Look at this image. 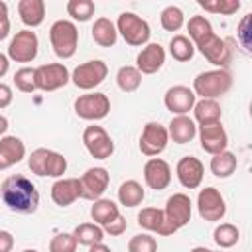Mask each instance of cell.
Returning <instances> with one entry per match:
<instances>
[{"instance_id": "23", "label": "cell", "mask_w": 252, "mask_h": 252, "mask_svg": "<svg viewBox=\"0 0 252 252\" xmlns=\"http://www.w3.org/2000/svg\"><path fill=\"white\" fill-rule=\"evenodd\" d=\"M26 156V146L16 136H4L0 140V171L20 163Z\"/></svg>"}, {"instance_id": "46", "label": "cell", "mask_w": 252, "mask_h": 252, "mask_svg": "<svg viewBox=\"0 0 252 252\" xmlns=\"http://www.w3.org/2000/svg\"><path fill=\"white\" fill-rule=\"evenodd\" d=\"M248 24H250V14L244 16V20L240 22V41H242V47L246 51H250V43L246 41V35H248Z\"/></svg>"}, {"instance_id": "8", "label": "cell", "mask_w": 252, "mask_h": 252, "mask_svg": "<svg viewBox=\"0 0 252 252\" xmlns=\"http://www.w3.org/2000/svg\"><path fill=\"white\" fill-rule=\"evenodd\" d=\"M75 112L83 120H102L110 112V98L104 93L81 94L75 100Z\"/></svg>"}, {"instance_id": "38", "label": "cell", "mask_w": 252, "mask_h": 252, "mask_svg": "<svg viewBox=\"0 0 252 252\" xmlns=\"http://www.w3.org/2000/svg\"><path fill=\"white\" fill-rule=\"evenodd\" d=\"M159 22H161V28H163L165 32H177V30L183 26L185 16H183V12H181L177 6H167V8L161 12Z\"/></svg>"}, {"instance_id": "29", "label": "cell", "mask_w": 252, "mask_h": 252, "mask_svg": "<svg viewBox=\"0 0 252 252\" xmlns=\"http://www.w3.org/2000/svg\"><path fill=\"white\" fill-rule=\"evenodd\" d=\"M120 215V211H118V205L114 203V201H110V199H96L94 203H93V207H91V217H93V220L98 224V226H104V224H108L110 220H114L116 217Z\"/></svg>"}, {"instance_id": "20", "label": "cell", "mask_w": 252, "mask_h": 252, "mask_svg": "<svg viewBox=\"0 0 252 252\" xmlns=\"http://www.w3.org/2000/svg\"><path fill=\"white\" fill-rule=\"evenodd\" d=\"M165 63V49L159 43H148L136 57V69L142 75L158 73Z\"/></svg>"}, {"instance_id": "51", "label": "cell", "mask_w": 252, "mask_h": 252, "mask_svg": "<svg viewBox=\"0 0 252 252\" xmlns=\"http://www.w3.org/2000/svg\"><path fill=\"white\" fill-rule=\"evenodd\" d=\"M22 252H37V250H33V248H28V250H22Z\"/></svg>"}, {"instance_id": "32", "label": "cell", "mask_w": 252, "mask_h": 252, "mask_svg": "<svg viewBox=\"0 0 252 252\" xmlns=\"http://www.w3.org/2000/svg\"><path fill=\"white\" fill-rule=\"evenodd\" d=\"M116 85L124 93H134L142 85V73L136 67H132V65H124L116 73Z\"/></svg>"}, {"instance_id": "39", "label": "cell", "mask_w": 252, "mask_h": 252, "mask_svg": "<svg viewBox=\"0 0 252 252\" xmlns=\"http://www.w3.org/2000/svg\"><path fill=\"white\" fill-rule=\"evenodd\" d=\"M14 85L22 93H33L37 91L35 87V69L33 67H22L14 75Z\"/></svg>"}, {"instance_id": "12", "label": "cell", "mask_w": 252, "mask_h": 252, "mask_svg": "<svg viewBox=\"0 0 252 252\" xmlns=\"http://www.w3.org/2000/svg\"><path fill=\"white\" fill-rule=\"evenodd\" d=\"M197 209L201 219L205 220H220L226 215V203L224 197L220 195V191L217 187H205L199 191L197 195Z\"/></svg>"}, {"instance_id": "50", "label": "cell", "mask_w": 252, "mask_h": 252, "mask_svg": "<svg viewBox=\"0 0 252 252\" xmlns=\"http://www.w3.org/2000/svg\"><path fill=\"white\" fill-rule=\"evenodd\" d=\"M191 252H211V250H209V248H205V246H195Z\"/></svg>"}, {"instance_id": "36", "label": "cell", "mask_w": 252, "mask_h": 252, "mask_svg": "<svg viewBox=\"0 0 252 252\" xmlns=\"http://www.w3.org/2000/svg\"><path fill=\"white\" fill-rule=\"evenodd\" d=\"M205 12L211 14H222V16H232L234 12H238L240 2L238 0H199L197 2Z\"/></svg>"}, {"instance_id": "21", "label": "cell", "mask_w": 252, "mask_h": 252, "mask_svg": "<svg viewBox=\"0 0 252 252\" xmlns=\"http://www.w3.org/2000/svg\"><path fill=\"white\" fill-rule=\"evenodd\" d=\"M81 197L79 177H63L51 185V199L57 207H69Z\"/></svg>"}, {"instance_id": "25", "label": "cell", "mask_w": 252, "mask_h": 252, "mask_svg": "<svg viewBox=\"0 0 252 252\" xmlns=\"http://www.w3.org/2000/svg\"><path fill=\"white\" fill-rule=\"evenodd\" d=\"M18 14L26 26L37 28L45 20V2L43 0H20L18 2Z\"/></svg>"}, {"instance_id": "11", "label": "cell", "mask_w": 252, "mask_h": 252, "mask_svg": "<svg viewBox=\"0 0 252 252\" xmlns=\"http://www.w3.org/2000/svg\"><path fill=\"white\" fill-rule=\"evenodd\" d=\"M195 47L203 53V57L209 63L217 65L219 69H224L232 59V49L228 47V41L219 37L215 32L211 35H207L205 39H201L199 43H195Z\"/></svg>"}, {"instance_id": "26", "label": "cell", "mask_w": 252, "mask_h": 252, "mask_svg": "<svg viewBox=\"0 0 252 252\" xmlns=\"http://www.w3.org/2000/svg\"><path fill=\"white\" fill-rule=\"evenodd\" d=\"M91 33H93L94 43L100 45V47H112L118 39L116 26L108 18H96L93 28H91Z\"/></svg>"}, {"instance_id": "2", "label": "cell", "mask_w": 252, "mask_h": 252, "mask_svg": "<svg viewBox=\"0 0 252 252\" xmlns=\"http://www.w3.org/2000/svg\"><path fill=\"white\" fill-rule=\"evenodd\" d=\"M232 87V75L226 69H211L203 71L193 79V93L201 98H217L228 93Z\"/></svg>"}, {"instance_id": "13", "label": "cell", "mask_w": 252, "mask_h": 252, "mask_svg": "<svg viewBox=\"0 0 252 252\" xmlns=\"http://www.w3.org/2000/svg\"><path fill=\"white\" fill-rule=\"evenodd\" d=\"M167 142H169L167 128L161 126L159 122H148L140 136V152L148 158L159 156L167 148Z\"/></svg>"}, {"instance_id": "27", "label": "cell", "mask_w": 252, "mask_h": 252, "mask_svg": "<svg viewBox=\"0 0 252 252\" xmlns=\"http://www.w3.org/2000/svg\"><path fill=\"white\" fill-rule=\"evenodd\" d=\"M193 112H195V120L199 122V126L217 124V122H220V116H222L220 104L213 98H201L199 102H195Z\"/></svg>"}, {"instance_id": "48", "label": "cell", "mask_w": 252, "mask_h": 252, "mask_svg": "<svg viewBox=\"0 0 252 252\" xmlns=\"http://www.w3.org/2000/svg\"><path fill=\"white\" fill-rule=\"evenodd\" d=\"M89 252H112L106 244H102V242H96V244H93V246H89Z\"/></svg>"}, {"instance_id": "5", "label": "cell", "mask_w": 252, "mask_h": 252, "mask_svg": "<svg viewBox=\"0 0 252 252\" xmlns=\"http://www.w3.org/2000/svg\"><path fill=\"white\" fill-rule=\"evenodd\" d=\"M114 26H116V32L124 37V41L134 47L146 45L150 39V33H152L148 22L134 12H122Z\"/></svg>"}, {"instance_id": "14", "label": "cell", "mask_w": 252, "mask_h": 252, "mask_svg": "<svg viewBox=\"0 0 252 252\" xmlns=\"http://www.w3.org/2000/svg\"><path fill=\"white\" fill-rule=\"evenodd\" d=\"M79 183H81V199L96 201L108 189L110 173L104 167H91L79 177Z\"/></svg>"}, {"instance_id": "40", "label": "cell", "mask_w": 252, "mask_h": 252, "mask_svg": "<svg viewBox=\"0 0 252 252\" xmlns=\"http://www.w3.org/2000/svg\"><path fill=\"white\" fill-rule=\"evenodd\" d=\"M49 252H77V240L73 232H59L49 240Z\"/></svg>"}, {"instance_id": "30", "label": "cell", "mask_w": 252, "mask_h": 252, "mask_svg": "<svg viewBox=\"0 0 252 252\" xmlns=\"http://www.w3.org/2000/svg\"><path fill=\"white\" fill-rule=\"evenodd\" d=\"M144 187L136 179H128L118 187V201L124 207H138L144 201Z\"/></svg>"}, {"instance_id": "10", "label": "cell", "mask_w": 252, "mask_h": 252, "mask_svg": "<svg viewBox=\"0 0 252 252\" xmlns=\"http://www.w3.org/2000/svg\"><path fill=\"white\" fill-rule=\"evenodd\" d=\"M83 144L94 159H106L114 154V142L102 126H87L83 130Z\"/></svg>"}, {"instance_id": "28", "label": "cell", "mask_w": 252, "mask_h": 252, "mask_svg": "<svg viewBox=\"0 0 252 252\" xmlns=\"http://www.w3.org/2000/svg\"><path fill=\"white\" fill-rule=\"evenodd\" d=\"M209 167H211V173H213L215 177L224 179V177H230V175L236 171L238 159H236V156H234L232 152L224 150V152L215 154V156L211 158V165H209Z\"/></svg>"}, {"instance_id": "1", "label": "cell", "mask_w": 252, "mask_h": 252, "mask_svg": "<svg viewBox=\"0 0 252 252\" xmlns=\"http://www.w3.org/2000/svg\"><path fill=\"white\" fill-rule=\"evenodd\" d=\"M0 197H2L4 205L14 213L30 215V213H35L39 207V193H37L35 185L22 173L8 175L2 181Z\"/></svg>"}, {"instance_id": "33", "label": "cell", "mask_w": 252, "mask_h": 252, "mask_svg": "<svg viewBox=\"0 0 252 252\" xmlns=\"http://www.w3.org/2000/svg\"><path fill=\"white\" fill-rule=\"evenodd\" d=\"M169 53H171V57L175 59V61H179V63H185V61H189V59H193V55H195V45L191 43V39L187 37V35H173L171 37V41H169Z\"/></svg>"}, {"instance_id": "9", "label": "cell", "mask_w": 252, "mask_h": 252, "mask_svg": "<svg viewBox=\"0 0 252 252\" xmlns=\"http://www.w3.org/2000/svg\"><path fill=\"white\" fill-rule=\"evenodd\" d=\"M69 81H71V75L63 63H45L35 67V87L39 91L51 93L65 87Z\"/></svg>"}, {"instance_id": "37", "label": "cell", "mask_w": 252, "mask_h": 252, "mask_svg": "<svg viewBox=\"0 0 252 252\" xmlns=\"http://www.w3.org/2000/svg\"><path fill=\"white\" fill-rule=\"evenodd\" d=\"M67 14L77 22H87L94 16V2L93 0H69Z\"/></svg>"}, {"instance_id": "31", "label": "cell", "mask_w": 252, "mask_h": 252, "mask_svg": "<svg viewBox=\"0 0 252 252\" xmlns=\"http://www.w3.org/2000/svg\"><path fill=\"white\" fill-rule=\"evenodd\" d=\"M73 236H75L77 244L93 246V244H96V242H102L104 230H102V226H98L96 222H81V224L73 230Z\"/></svg>"}, {"instance_id": "18", "label": "cell", "mask_w": 252, "mask_h": 252, "mask_svg": "<svg viewBox=\"0 0 252 252\" xmlns=\"http://www.w3.org/2000/svg\"><path fill=\"white\" fill-rule=\"evenodd\" d=\"M144 181L154 191H163L171 183V167L161 158H150L144 165Z\"/></svg>"}, {"instance_id": "24", "label": "cell", "mask_w": 252, "mask_h": 252, "mask_svg": "<svg viewBox=\"0 0 252 252\" xmlns=\"http://www.w3.org/2000/svg\"><path fill=\"white\" fill-rule=\"evenodd\" d=\"M167 134H169V138H171L175 144H187V142H191V140L197 136L195 120H193V118H189L187 114L173 116V118H171V122H169Z\"/></svg>"}, {"instance_id": "6", "label": "cell", "mask_w": 252, "mask_h": 252, "mask_svg": "<svg viewBox=\"0 0 252 252\" xmlns=\"http://www.w3.org/2000/svg\"><path fill=\"white\" fill-rule=\"evenodd\" d=\"M108 75V67L104 61L100 59H91V61H85L81 65L75 67L73 75H71V81L77 89H83V91H91L94 87H98Z\"/></svg>"}, {"instance_id": "49", "label": "cell", "mask_w": 252, "mask_h": 252, "mask_svg": "<svg viewBox=\"0 0 252 252\" xmlns=\"http://www.w3.org/2000/svg\"><path fill=\"white\" fill-rule=\"evenodd\" d=\"M6 130H8V118L0 114V136L6 134Z\"/></svg>"}, {"instance_id": "15", "label": "cell", "mask_w": 252, "mask_h": 252, "mask_svg": "<svg viewBox=\"0 0 252 252\" xmlns=\"http://www.w3.org/2000/svg\"><path fill=\"white\" fill-rule=\"evenodd\" d=\"M165 220L169 222V226L177 232L179 228H183L189 220H191V199L185 193H173L163 209Z\"/></svg>"}, {"instance_id": "7", "label": "cell", "mask_w": 252, "mask_h": 252, "mask_svg": "<svg viewBox=\"0 0 252 252\" xmlns=\"http://www.w3.org/2000/svg\"><path fill=\"white\" fill-rule=\"evenodd\" d=\"M37 49H39V39L35 32L22 30L12 37L8 45V59L16 63H30L37 57Z\"/></svg>"}, {"instance_id": "17", "label": "cell", "mask_w": 252, "mask_h": 252, "mask_svg": "<svg viewBox=\"0 0 252 252\" xmlns=\"http://www.w3.org/2000/svg\"><path fill=\"white\" fill-rule=\"evenodd\" d=\"M175 173H177V179L179 183L185 187V189H197L203 181V175H205V165L199 158L195 156H183L177 165H175Z\"/></svg>"}, {"instance_id": "34", "label": "cell", "mask_w": 252, "mask_h": 252, "mask_svg": "<svg viewBox=\"0 0 252 252\" xmlns=\"http://www.w3.org/2000/svg\"><path fill=\"white\" fill-rule=\"evenodd\" d=\"M213 240L220 248H230V246H234L240 240V230L234 224H230V222H222V224H219L215 228Z\"/></svg>"}, {"instance_id": "19", "label": "cell", "mask_w": 252, "mask_h": 252, "mask_svg": "<svg viewBox=\"0 0 252 252\" xmlns=\"http://www.w3.org/2000/svg\"><path fill=\"white\" fill-rule=\"evenodd\" d=\"M199 140H201V148L211 156L224 152L228 146V136L220 122L199 126Z\"/></svg>"}, {"instance_id": "44", "label": "cell", "mask_w": 252, "mask_h": 252, "mask_svg": "<svg viewBox=\"0 0 252 252\" xmlns=\"http://www.w3.org/2000/svg\"><path fill=\"white\" fill-rule=\"evenodd\" d=\"M12 98H14V94H12V89H10V85H6V83H0V108H6V106H10V104H12Z\"/></svg>"}, {"instance_id": "4", "label": "cell", "mask_w": 252, "mask_h": 252, "mask_svg": "<svg viewBox=\"0 0 252 252\" xmlns=\"http://www.w3.org/2000/svg\"><path fill=\"white\" fill-rule=\"evenodd\" d=\"M28 167L39 177H61L67 171V159L59 152L37 148L28 158Z\"/></svg>"}, {"instance_id": "35", "label": "cell", "mask_w": 252, "mask_h": 252, "mask_svg": "<svg viewBox=\"0 0 252 252\" xmlns=\"http://www.w3.org/2000/svg\"><path fill=\"white\" fill-rule=\"evenodd\" d=\"M187 32H189L191 43L195 45V43H199L201 39H205L207 35L213 33V26H211V22L205 16H193L187 22Z\"/></svg>"}, {"instance_id": "47", "label": "cell", "mask_w": 252, "mask_h": 252, "mask_svg": "<svg viewBox=\"0 0 252 252\" xmlns=\"http://www.w3.org/2000/svg\"><path fill=\"white\" fill-rule=\"evenodd\" d=\"M8 69H10V59H8V55L0 53V79L8 73Z\"/></svg>"}, {"instance_id": "3", "label": "cell", "mask_w": 252, "mask_h": 252, "mask_svg": "<svg viewBox=\"0 0 252 252\" xmlns=\"http://www.w3.org/2000/svg\"><path fill=\"white\" fill-rule=\"evenodd\" d=\"M49 41H51L53 53L59 59H69L77 51L79 30L71 20H55L49 28Z\"/></svg>"}, {"instance_id": "41", "label": "cell", "mask_w": 252, "mask_h": 252, "mask_svg": "<svg viewBox=\"0 0 252 252\" xmlns=\"http://www.w3.org/2000/svg\"><path fill=\"white\" fill-rule=\"evenodd\" d=\"M128 252H158V242L150 234H136L128 242Z\"/></svg>"}, {"instance_id": "45", "label": "cell", "mask_w": 252, "mask_h": 252, "mask_svg": "<svg viewBox=\"0 0 252 252\" xmlns=\"http://www.w3.org/2000/svg\"><path fill=\"white\" fill-rule=\"evenodd\" d=\"M14 248V236L8 230H0V252H12Z\"/></svg>"}, {"instance_id": "16", "label": "cell", "mask_w": 252, "mask_h": 252, "mask_svg": "<svg viewBox=\"0 0 252 252\" xmlns=\"http://www.w3.org/2000/svg\"><path fill=\"white\" fill-rule=\"evenodd\" d=\"M163 102H165V108L175 114V116H181V114H187L189 110H193L195 102H197V96L195 93L185 87V85H175V87H169L165 96H163Z\"/></svg>"}, {"instance_id": "52", "label": "cell", "mask_w": 252, "mask_h": 252, "mask_svg": "<svg viewBox=\"0 0 252 252\" xmlns=\"http://www.w3.org/2000/svg\"><path fill=\"white\" fill-rule=\"evenodd\" d=\"M211 252H215V250H211ZM219 252H220V250H219Z\"/></svg>"}, {"instance_id": "42", "label": "cell", "mask_w": 252, "mask_h": 252, "mask_svg": "<svg viewBox=\"0 0 252 252\" xmlns=\"http://www.w3.org/2000/svg\"><path fill=\"white\" fill-rule=\"evenodd\" d=\"M126 226H128L126 219H124L122 215H118L114 220H110L108 224H104V226H102V230H104V234H110V236H120V234L126 230Z\"/></svg>"}, {"instance_id": "43", "label": "cell", "mask_w": 252, "mask_h": 252, "mask_svg": "<svg viewBox=\"0 0 252 252\" xmlns=\"http://www.w3.org/2000/svg\"><path fill=\"white\" fill-rule=\"evenodd\" d=\"M10 33V18H8V6L0 0V41L6 39Z\"/></svg>"}, {"instance_id": "22", "label": "cell", "mask_w": 252, "mask_h": 252, "mask_svg": "<svg viewBox=\"0 0 252 252\" xmlns=\"http://www.w3.org/2000/svg\"><path fill=\"white\" fill-rule=\"evenodd\" d=\"M138 224L146 230H152V232H158L161 236H169L173 234L175 230L169 226V222L165 220V215L161 209H156V207H146L138 213Z\"/></svg>"}]
</instances>
